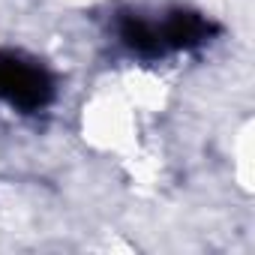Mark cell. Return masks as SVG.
Returning <instances> with one entry per match:
<instances>
[{"mask_svg": "<svg viewBox=\"0 0 255 255\" xmlns=\"http://www.w3.org/2000/svg\"><path fill=\"white\" fill-rule=\"evenodd\" d=\"M54 93L51 75L21 54L0 51V99L18 111H39Z\"/></svg>", "mask_w": 255, "mask_h": 255, "instance_id": "6da1fadb", "label": "cell"}, {"mask_svg": "<svg viewBox=\"0 0 255 255\" xmlns=\"http://www.w3.org/2000/svg\"><path fill=\"white\" fill-rule=\"evenodd\" d=\"M156 30H159L162 51L195 48V45L207 42V36L213 33L210 21H207V18H201L198 12H174V15H168Z\"/></svg>", "mask_w": 255, "mask_h": 255, "instance_id": "7a4b0ae2", "label": "cell"}]
</instances>
